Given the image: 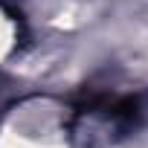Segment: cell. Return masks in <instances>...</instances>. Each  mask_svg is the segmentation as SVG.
<instances>
[{"instance_id": "1", "label": "cell", "mask_w": 148, "mask_h": 148, "mask_svg": "<svg viewBox=\"0 0 148 148\" xmlns=\"http://www.w3.org/2000/svg\"><path fill=\"white\" fill-rule=\"evenodd\" d=\"M9 3H12V0H0V6H3V9H9Z\"/></svg>"}]
</instances>
